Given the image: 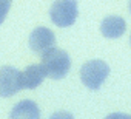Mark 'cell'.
Masks as SVG:
<instances>
[{
    "label": "cell",
    "instance_id": "obj_1",
    "mask_svg": "<svg viewBox=\"0 0 131 119\" xmlns=\"http://www.w3.org/2000/svg\"><path fill=\"white\" fill-rule=\"evenodd\" d=\"M40 65L43 67L46 77L59 81L68 74V71L71 68V59H70V54L67 51L54 46L49 51L42 54Z\"/></svg>",
    "mask_w": 131,
    "mask_h": 119
},
{
    "label": "cell",
    "instance_id": "obj_2",
    "mask_svg": "<svg viewBox=\"0 0 131 119\" xmlns=\"http://www.w3.org/2000/svg\"><path fill=\"white\" fill-rule=\"evenodd\" d=\"M110 74V67L100 59H93L80 68V81L90 90H99Z\"/></svg>",
    "mask_w": 131,
    "mask_h": 119
},
{
    "label": "cell",
    "instance_id": "obj_3",
    "mask_svg": "<svg viewBox=\"0 0 131 119\" xmlns=\"http://www.w3.org/2000/svg\"><path fill=\"white\" fill-rule=\"evenodd\" d=\"M79 14V6L76 0H56L49 8V17L59 28L71 26Z\"/></svg>",
    "mask_w": 131,
    "mask_h": 119
},
{
    "label": "cell",
    "instance_id": "obj_4",
    "mask_svg": "<svg viewBox=\"0 0 131 119\" xmlns=\"http://www.w3.org/2000/svg\"><path fill=\"white\" fill-rule=\"evenodd\" d=\"M28 43H29V48L36 54L42 56L43 53H46L56 46V34L46 26H37L29 34Z\"/></svg>",
    "mask_w": 131,
    "mask_h": 119
},
{
    "label": "cell",
    "instance_id": "obj_5",
    "mask_svg": "<svg viewBox=\"0 0 131 119\" xmlns=\"http://www.w3.org/2000/svg\"><path fill=\"white\" fill-rule=\"evenodd\" d=\"M20 90V71L11 65L0 67V97H11Z\"/></svg>",
    "mask_w": 131,
    "mask_h": 119
},
{
    "label": "cell",
    "instance_id": "obj_6",
    "mask_svg": "<svg viewBox=\"0 0 131 119\" xmlns=\"http://www.w3.org/2000/svg\"><path fill=\"white\" fill-rule=\"evenodd\" d=\"M45 77H46V74L40 64L29 65L23 71H20V88L22 90H34L43 82Z\"/></svg>",
    "mask_w": 131,
    "mask_h": 119
},
{
    "label": "cell",
    "instance_id": "obj_7",
    "mask_svg": "<svg viewBox=\"0 0 131 119\" xmlns=\"http://www.w3.org/2000/svg\"><path fill=\"white\" fill-rule=\"evenodd\" d=\"M126 23L120 16H108L100 22V33L108 39H119L123 36Z\"/></svg>",
    "mask_w": 131,
    "mask_h": 119
},
{
    "label": "cell",
    "instance_id": "obj_8",
    "mask_svg": "<svg viewBox=\"0 0 131 119\" xmlns=\"http://www.w3.org/2000/svg\"><path fill=\"white\" fill-rule=\"evenodd\" d=\"M40 116L39 105L32 101H22L17 105H14L11 111V117H25V119H37Z\"/></svg>",
    "mask_w": 131,
    "mask_h": 119
},
{
    "label": "cell",
    "instance_id": "obj_9",
    "mask_svg": "<svg viewBox=\"0 0 131 119\" xmlns=\"http://www.w3.org/2000/svg\"><path fill=\"white\" fill-rule=\"evenodd\" d=\"M11 2H13V0H0V25L3 23V20L6 19V16L9 13Z\"/></svg>",
    "mask_w": 131,
    "mask_h": 119
},
{
    "label": "cell",
    "instance_id": "obj_10",
    "mask_svg": "<svg viewBox=\"0 0 131 119\" xmlns=\"http://www.w3.org/2000/svg\"><path fill=\"white\" fill-rule=\"evenodd\" d=\"M128 9H129V14H131V0L128 2Z\"/></svg>",
    "mask_w": 131,
    "mask_h": 119
},
{
    "label": "cell",
    "instance_id": "obj_11",
    "mask_svg": "<svg viewBox=\"0 0 131 119\" xmlns=\"http://www.w3.org/2000/svg\"><path fill=\"white\" fill-rule=\"evenodd\" d=\"M129 45H131V36H129Z\"/></svg>",
    "mask_w": 131,
    "mask_h": 119
}]
</instances>
